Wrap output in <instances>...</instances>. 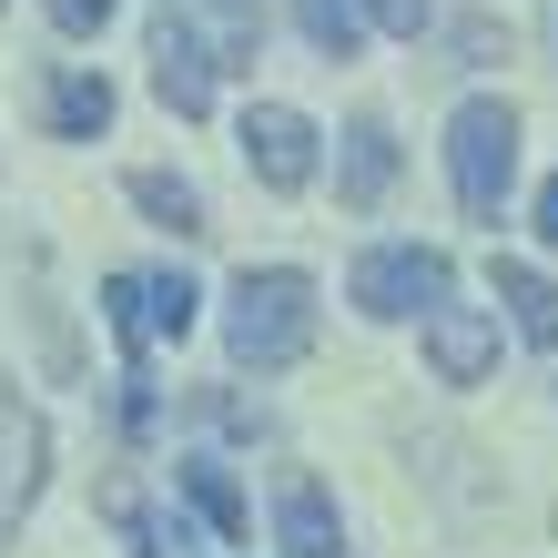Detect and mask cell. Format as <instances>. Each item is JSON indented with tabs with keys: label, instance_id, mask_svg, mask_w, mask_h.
Returning <instances> with one entry per match:
<instances>
[{
	"label": "cell",
	"instance_id": "obj_12",
	"mask_svg": "<svg viewBox=\"0 0 558 558\" xmlns=\"http://www.w3.org/2000/svg\"><path fill=\"white\" fill-rule=\"evenodd\" d=\"M41 112H51L61 143H92V133H112V82H102V72H51Z\"/></svg>",
	"mask_w": 558,
	"mask_h": 558
},
{
	"label": "cell",
	"instance_id": "obj_19",
	"mask_svg": "<svg viewBox=\"0 0 558 558\" xmlns=\"http://www.w3.org/2000/svg\"><path fill=\"white\" fill-rule=\"evenodd\" d=\"M457 51L487 61V51H508V31H498V21H457Z\"/></svg>",
	"mask_w": 558,
	"mask_h": 558
},
{
	"label": "cell",
	"instance_id": "obj_1",
	"mask_svg": "<svg viewBox=\"0 0 558 558\" xmlns=\"http://www.w3.org/2000/svg\"><path fill=\"white\" fill-rule=\"evenodd\" d=\"M223 345H234V366H254V376L294 366V355L315 345V275L244 265L234 284H223Z\"/></svg>",
	"mask_w": 558,
	"mask_h": 558
},
{
	"label": "cell",
	"instance_id": "obj_7",
	"mask_svg": "<svg viewBox=\"0 0 558 558\" xmlns=\"http://www.w3.org/2000/svg\"><path fill=\"white\" fill-rule=\"evenodd\" d=\"M426 366H437V386H477L487 366H498V315L437 305V315H426Z\"/></svg>",
	"mask_w": 558,
	"mask_h": 558
},
{
	"label": "cell",
	"instance_id": "obj_11",
	"mask_svg": "<svg viewBox=\"0 0 558 558\" xmlns=\"http://www.w3.org/2000/svg\"><path fill=\"white\" fill-rule=\"evenodd\" d=\"M275 529H284L294 558H345V518H336V498H325L315 477H294L284 498H275Z\"/></svg>",
	"mask_w": 558,
	"mask_h": 558
},
{
	"label": "cell",
	"instance_id": "obj_6",
	"mask_svg": "<svg viewBox=\"0 0 558 558\" xmlns=\"http://www.w3.org/2000/svg\"><path fill=\"white\" fill-rule=\"evenodd\" d=\"M214 72H223V61L204 51V31L162 0V21H153V92H162L183 122H204V112H214Z\"/></svg>",
	"mask_w": 558,
	"mask_h": 558
},
{
	"label": "cell",
	"instance_id": "obj_9",
	"mask_svg": "<svg viewBox=\"0 0 558 558\" xmlns=\"http://www.w3.org/2000/svg\"><path fill=\"white\" fill-rule=\"evenodd\" d=\"M31 487H41V416L0 386V529L31 508Z\"/></svg>",
	"mask_w": 558,
	"mask_h": 558
},
{
	"label": "cell",
	"instance_id": "obj_20",
	"mask_svg": "<svg viewBox=\"0 0 558 558\" xmlns=\"http://www.w3.org/2000/svg\"><path fill=\"white\" fill-rule=\"evenodd\" d=\"M538 244H558V173L538 183Z\"/></svg>",
	"mask_w": 558,
	"mask_h": 558
},
{
	"label": "cell",
	"instance_id": "obj_13",
	"mask_svg": "<svg viewBox=\"0 0 558 558\" xmlns=\"http://www.w3.org/2000/svg\"><path fill=\"white\" fill-rule=\"evenodd\" d=\"M122 193H133V204L162 223V234H214V223H204V193H193V173H162V162H143Z\"/></svg>",
	"mask_w": 558,
	"mask_h": 558
},
{
	"label": "cell",
	"instance_id": "obj_16",
	"mask_svg": "<svg viewBox=\"0 0 558 558\" xmlns=\"http://www.w3.org/2000/svg\"><path fill=\"white\" fill-rule=\"evenodd\" d=\"M355 11H366L376 31H397V41H416V31H426V11H437V0H355Z\"/></svg>",
	"mask_w": 558,
	"mask_h": 558
},
{
	"label": "cell",
	"instance_id": "obj_8",
	"mask_svg": "<svg viewBox=\"0 0 558 558\" xmlns=\"http://www.w3.org/2000/svg\"><path fill=\"white\" fill-rule=\"evenodd\" d=\"M386 183H397V122H386V112H355L345 122V153H336V204L376 214Z\"/></svg>",
	"mask_w": 558,
	"mask_h": 558
},
{
	"label": "cell",
	"instance_id": "obj_14",
	"mask_svg": "<svg viewBox=\"0 0 558 558\" xmlns=\"http://www.w3.org/2000/svg\"><path fill=\"white\" fill-rule=\"evenodd\" d=\"M294 31H305L325 61H355V41H366V11H355V0H294Z\"/></svg>",
	"mask_w": 558,
	"mask_h": 558
},
{
	"label": "cell",
	"instance_id": "obj_3",
	"mask_svg": "<svg viewBox=\"0 0 558 558\" xmlns=\"http://www.w3.org/2000/svg\"><path fill=\"white\" fill-rule=\"evenodd\" d=\"M355 315H376V325H407V315H437L447 305V254L437 244H366L355 254Z\"/></svg>",
	"mask_w": 558,
	"mask_h": 558
},
{
	"label": "cell",
	"instance_id": "obj_15",
	"mask_svg": "<svg viewBox=\"0 0 558 558\" xmlns=\"http://www.w3.org/2000/svg\"><path fill=\"white\" fill-rule=\"evenodd\" d=\"M173 477H183V498H193V508H204V518H214V529H223V538H244V487H234V477H223V468H214V457H183V468H173Z\"/></svg>",
	"mask_w": 558,
	"mask_h": 558
},
{
	"label": "cell",
	"instance_id": "obj_2",
	"mask_svg": "<svg viewBox=\"0 0 558 558\" xmlns=\"http://www.w3.org/2000/svg\"><path fill=\"white\" fill-rule=\"evenodd\" d=\"M447 173H457V204H468L477 223H498V204H508V183H518V112L508 102H457V122H447Z\"/></svg>",
	"mask_w": 558,
	"mask_h": 558
},
{
	"label": "cell",
	"instance_id": "obj_4",
	"mask_svg": "<svg viewBox=\"0 0 558 558\" xmlns=\"http://www.w3.org/2000/svg\"><path fill=\"white\" fill-rule=\"evenodd\" d=\"M193 294L183 275H102V315H112V336L133 345V355H153V345H183L193 336Z\"/></svg>",
	"mask_w": 558,
	"mask_h": 558
},
{
	"label": "cell",
	"instance_id": "obj_17",
	"mask_svg": "<svg viewBox=\"0 0 558 558\" xmlns=\"http://www.w3.org/2000/svg\"><path fill=\"white\" fill-rule=\"evenodd\" d=\"M41 11H51V21L72 31V41H82V31H102V21L122 11V0H41Z\"/></svg>",
	"mask_w": 558,
	"mask_h": 558
},
{
	"label": "cell",
	"instance_id": "obj_18",
	"mask_svg": "<svg viewBox=\"0 0 558 558\" xmlns=\"http://www.w3.org/2000/svg\"><path fill=\"white\" fill-rule=\"evenodd\" d=\"M122 529H133V548H143V558H173V548H183L173 518H133V508H122Z\"/></svg>",
	"mask_w": 558,
	"mask_h": 558
},
{
	"label": "cell",
	"instance_id": "obj_5",
	"mask_svg": "<svg viewBox=\"0 0 558 558\" xmlns=\"http://www.w3.org/2000/svg\"><path fill=\"white\" fill-rule=\"evenodd\" d=\"M244 162H254L265 193H305L315 183V122L294 112V102H254L244 112Z\"/></svg>",
	"mask_w": 558,
	"mask_h": 558
},
{
	"label": "cell",
	"instance_id": "obj_10",
	"mask_svg": "<svg viewBox=\"0 0 558 558\" xmlns=\"http://www.w3.org/2000/svg\"><path fill=\"white\" fill-rule=\"evenodd\" d=\"M487 284H498V305L518 315V336L558 355V275H538V265H518V254H498V265H487Z\"/></svg>",
	"mask_w": 558,
	"mask_h": 558
}]
</instances>
